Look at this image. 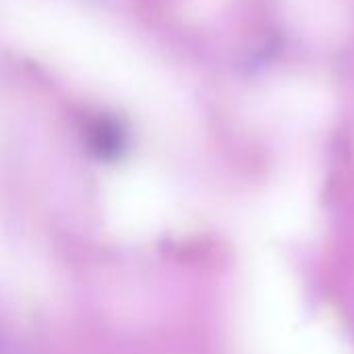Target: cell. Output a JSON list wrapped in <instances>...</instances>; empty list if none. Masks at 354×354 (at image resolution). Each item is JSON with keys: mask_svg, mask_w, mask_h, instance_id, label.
<instances>
[{"mask_svg": "<svg viewBox=\"0 0 354 354\" xmlns=\"http://www.w3.org/2000/svg\"><path fill=\"white\" fill-rule=\"evenodd\" d=\"M91 141L100 153H114V151H118V147L122 143V131L118 129V124L114 120L104 118L91 127Z\"/></svg>", "mask_w": 354, "mask_h": 354, "instance_id": "1", "label": "cell"}]
</instances>
